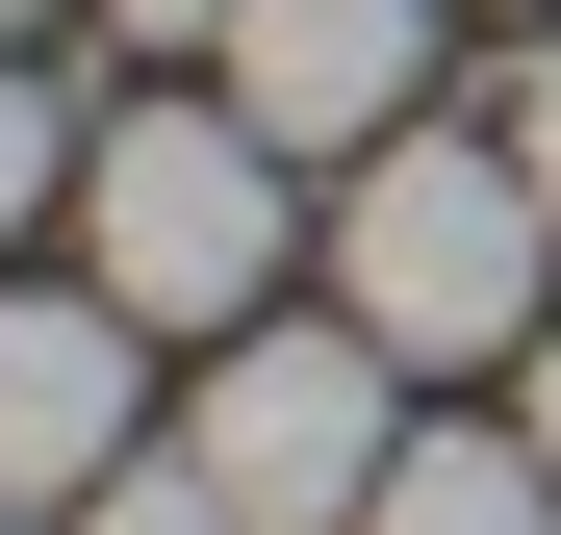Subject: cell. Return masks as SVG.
<instances>
[{
    "label": "cell",
    "instance_id": "1",
    "mask_svg": "<svg viewBox=\"0 0 561 535\" xmlns=\"http://www.w3.org/2000/svg\"><path fill=\"white\" fill-rule=\"evenodd\" d=\"M332 306L409 357V383H511V357L561 332V205L511 128H383L332 153Z\"/></svg>",
    "mask_w": 561,
    "mask_h": 535
},
{
    "label": "cell",
    "instance_id": "9",
    "mask_svg": "<svg viewBox=\"0 0 561 535\" xmlns=\"http://www.w3.org/2000/svg\"><path fill=\"white\" fill-rule=\"evenodd\" d=\"M103 51H230V0H103Z\"/></svg>",
    "mask_w": 561,
    "mask_h": 535
},
{
    "label": "cell",
    "instance_id": "7",
    "mask_svg": "<svg viewBox=\"0 0 561 535\" xmlns=\"http://www.w3.org/2000/svg\"><path fill=\"white\" fill-rule=\"evenodd\" d=\"M77 535H255V510H230V485H205V460H179V433H153V460H128L103 510H77Z\"/></svg>",
    "mask_w": 561,
    "mask_h": 535
},
{
    "label": "cell",
    "instance_id": "8",
    "mask_svg": "<svg viewBox=\"0 0 561 535\" xmlns=\"http://www.w3.org/2000/svg\"><path fill=\"white\" fill-rule=\"evenodd\" d=\"M51 178H77V128H51V77H26V51H0V230H26V205H51Z\"/></svg>",
    "mask_w": 561,
    "mask_h": 535
},
{
    "label": "cell",
    "instance_id": "3",
    "mask_svg": "<svg viewBox=\"0 0 561 535\" xmlns=\"http://www.w3.org/2000/svg\"><path fill=\"white\" fill-rule=\"evenodd\" d=\"M179 460H205L255 535H357V510H383V460H409V357L357 332V306H332V332H280V306H255V332H205Z\"/></svg>",
    "mask_w": 561,
    "mask_h": 535
},
{
    "label": "cell",
    "instance_id": "6",
    "mask_svg": "<svg viewBox=\"0 0 561 535\" xmlns=\"http://www.w3.org/2000/svg\"><path fill=\"white\" fill-rule=\"evenodd\" d=\"M357 535H561V460H536V433H409Z\"/></svg>",
    "mask_w": 561,
    "mask_h": 535
},
{
    "label": "cell",
    "instance_id": "4",
    "mask_svg": "<svg viewBox=\"0 0 561 535\" xmlns=\"http://www.w3.org/2000/svg\"><path fill=\"white\" fill-rule=\"evenodd\" d=\"M128 460H153V433H128V306L103 281H0V510L77 535Z\"/></svg>",
    "mask_w": 561,
    "mask_h": 535
},
{
    "label": "cell",
    "instance_id": "12",
    "mask_svg": "<svg viewBox=\"0 0 561 535\" xmlns=\"http://www.w3.org/2000/svg\"><path fill=\"white\" fill-rule=\"evenodd\" d=\"M0 26H26V0H0Z\"/></svg>",
    "mask_w": 561,
    "mask_h": 535
},
{
    "label": "cell",
    "instance_id": "5",
    "mask_svg": "<svg viewBox=\"0 0 561 535\" xmlns=\"http://www.w3.org/2000/svg\"><path fill=\"white\" fill-rule=\"evenodd\" d=\"M205 77H230L280 153H383V128L434 103V0H230Z\"/></svg>",
    "mask_w": 561,
    "mask_h": 535
},
{
    "label": "cell",
    "instance_id": "10",
    "mask_svg": "<svg viewBox=\"0 0 561 535\" xmlns=\"http://www.w3.org/2000/svg\"><path fill=\"white\" fill-rule=\"evenodd\" d=\"M511 153H536V205H561V51H536V77H511Z\"/></svg>",
    "mask_w": 561,
    "mask_h": 535
},
{
    "label": "cell",
    "instance_id": "11",
    "mask_svg": "<svg viewBox=\"0 0 561 535\" xmlns=\"http://www.w3.org/2000/svg\"><path fill=\"white\" fill-rule=\"evenodd\" d=\"M511 433H536V460H561V332H536V357H511Z\"/></svg>",
    "mask_w": 561,
    "mask_h": 535
},
{
    "label": "cell",
    "instance_id": "2",
    "mask_svg": "<svg viewBox=\"0 0 561 535\" xmlns=\"http://www.w3.org/2000/svg\"><path fill=\"white\" fill-rule=\"evenodd\" d=\"M280 178L307 153H280L230 77L205 103H128L103 153H77V281H103L128 332H255L280 306Z\"/></svg>",
    "mask_w": 561,
    "mask_h": 535
}]
</instances>
